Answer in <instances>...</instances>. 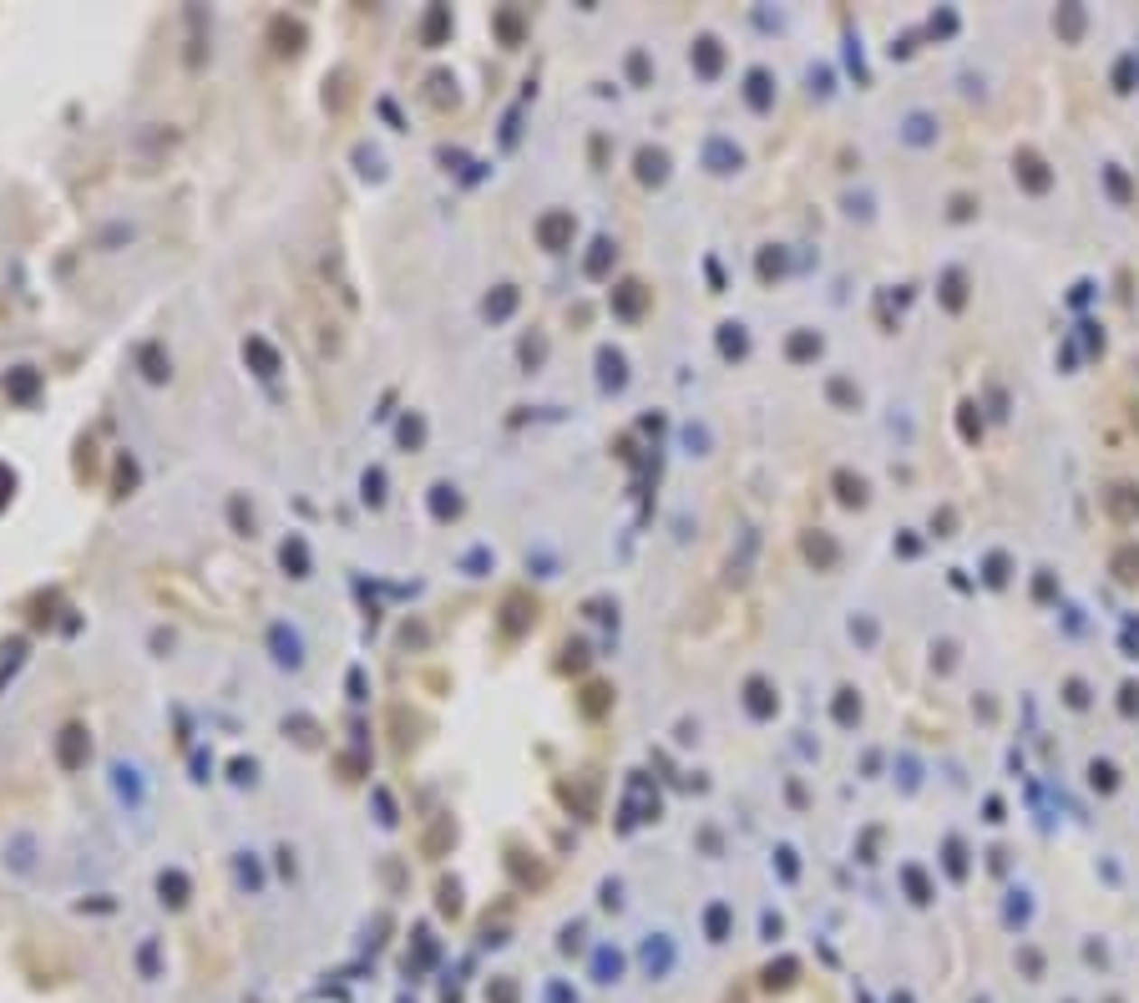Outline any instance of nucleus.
<instances>
[{
    "mask_svg": "<svg viewBox=\"0 0 1139 1003\" xmlns=\"http://www.w3.org/2000/svg\"><path fill=\"white\" fill-rule=\"evenodd\" d=\"M1104 507H1109L1114 522H1134V517H1139V487H1134V482L1109 487V492H1104Z\"/></svg>",
    "mask_w": 1139,
    "mask_h": 1003,
    "instance_id": "f257e3e1",
    "label": "nucleus"
},
{
    "mask_svg": "<svg viewBox=\"0 0 1139 1003\" xmlns=\"http://www.w3.org/2000/svg\"><path fill=\"white\" fill-rule=\"evenodd\" d=\"M1018 173H1023V183L1033 188V193L1049 188V173H1043V157H1038V153H1018Z\"/></svg>",
    "mask_w": 1139,
    "mask_h": 1003,
    "instance_id": "f03ea898",
    "label": "nucleus"
},
{
    "mask_svg": "<svg viewBox=\"0 0 1139 1003\" xmlns=\"http://www.w3.org/2000/svg\"><path fill=\"white\" fill-rule=\"evenodd\" d=\"M1109 567H1114V573H1119L1125 583H1139V548H1134V542H1129V548H1119Z\"/></svg>",
    "mask_w": 1139,
    "mask_h": 1003,
    "instance_id": "7ed1b4c3",
    "label": "nucleus"
},
{
    "mask_svg": "<svg viewBox=\"0 0 1139 1003\" xmlns=\"http://www.w3.org/2000/svg\"><path fill=\"white\" fill-rule=\"evenodd\" d=\"M1059 31H1063V36H1069V41H1074L1078 31H1084V11H1078V5H1069V11L1059 15Z\"/></svg>",
    "mask_w": 1139,
    "mask_h": 1003,
    "instance_id": "20e7f679",
    "label": "nucleus"
},
{
    "mask_svg": "<svg viewBox=\"0 0 1139 1003\" xmlns=\"http://www.w3.org/2000/svg\"><path fill=\"white\" fill-rule=\"evenodd\" d=\"M948 305H962V279H957V274L948 279Z\"/></svg>",
    "mask_w": 1139,
    "mask_h": 1003,
    "instance_id": "39448f33",
    "label": "nucleus"
},
{
    "mask_svg": "<svg viewBox=\"0 0 1139 1003\" xmlns=\"http://www.w3.org/2000/svg\"><path fill=\"white\" fill-rule=\"evenodd\" d=\"M1094 781H1099L1104 791H1109V785H1114V771H1109V765H1094Z\"/></svg>",
    "mask_w": 1139,
    "mask_h": 1003,
    "instance_id": "423d86ee",
    "label": "nucleus"
}]
</instances>
